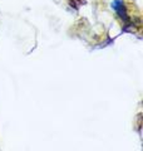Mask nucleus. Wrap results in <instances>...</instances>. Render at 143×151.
Segmentation results:
<instances>
[{
  "label": "nucleus",
  "instance_id": "obj_1",
  "mask_svg": "<svg viewBox=\"0 0 143 151\" xmlns=\"http://www.w3.org/2000/svg\"><path fill=\"white\" fill-rule=\"evenodd\" d=\"M111 6L117 14L118 18H121L123 22H127L129 19V14H128V8L126 0H113L111 3Z\"/></svg>",
  "mask_w": 143,
  "mask_h": 151
}]
</instances>
